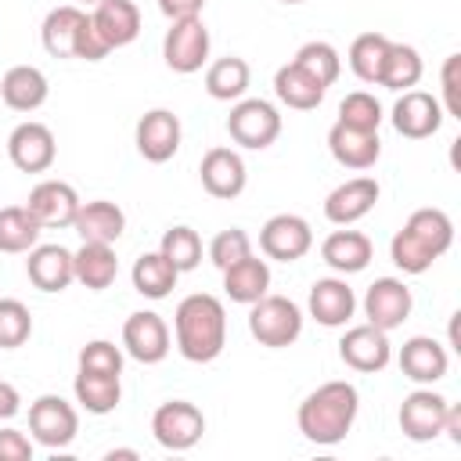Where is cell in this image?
<instances>
[{"instance_id": "60d3db41", "label": "cell", "mask_w": 461, "mask_h": 461, "mask_svg": "<svg viewBox=\"0 0 461 461\" xmlns=\"http://www.w3.org/2000/svg\"><path fill=\"white\" fill-rule=\"evenodd\" d=\"M32 335V313L22 299H0V349H18Z\"/></svg>"}, {"instance_id": "f546056e", "label": "cell", "mask_w": 461, "mask_h": 461, "mask_svg": "<svg viewBox=\"0 0 461 461\" xmlns=\"http://www.w3.org/2000/svg\"><path fill=\"white\" fill-rule=\"evenodd\" d=\"M267 288H270V267H267V259H256L252 252L223 270V292L230 303L252 306L256 299L267 295Z\"/></svg>"}, {"instance_id": "ab89813d", "label": "cell", "mask_w": 461, "mask_h": 461, "mask_svg": "<svg viewBox=\"0 0 461 461\" xmlns=\"http://www.w3.org/2000/svg\"><path fill=\"white\" fill-rule=\"evenodd\" d=\"M158 252L184 274V270H194L202 263V238H198V230H191V227L180 223V227H169L162 234Z\"/></svg>"}, {"instance_id": "7dc6e473", "label": "cell", "mask_w": 461, "mask_h": 461, "mask_svg": "<svg viewBox=\"0 0 461 461\" xmlns=\"http://www.w3.org/2000/svg\"><path fill=\"white\" fill-rule=\"evenodd\" d=\"M18 411H22V396H18V389H14L11 382H0V421L14 418Z\"/></svg>"}, {"instance_id": "52a82bcc", "label": "cell", "mask_w": 461, "mask_h": 461, "mask_svg": "<svg viewBox=\"0 0 461 461\" xmlns=\"http://www.w3.org/2000/svg\"><path fill=\"white\" fill-rule=\"evenodd\" d=\"M29 432L47 450H65L79 432V414L58 393H43L29 403Z\"/></svg>"}, {"instance_id": "5bb4252c", "label": "cell", "mask_w": 461, "mask_h": 461, "mask_svg": "<svg viewBox=\"0 0 461 461\" xmlns=\"http://www.w3.org/2000/svg\"><path fill=\"white\" fill-rule=\"evenodd\" d=\"M122 346L137 364H162L169 357V328L155 310H137L122 324Z\"/></svg>"}, {"instance_id": "b9f144b4", "label": "cell", "mask_w": 461, "mask_h": 461, "mask_svg": "<svg viewBox=\"0 0 461 461\" xmlns=\"http://www.w3.org/2000/svg\"><path fill=\"white\" fill-rule=\"evenodd\" d=\"M249 252H252V238H249L241 227H227V230H220V234L209 241V259H212V267H220V270H227L230 263L245 259Z\"/></svg>"}, {"instance_id": "7a4b0ae2", "label": "cell", "mask_w": 461, "mask_h": 461, "mask_svg": "<svg viewBox=\"0 0 461 461\" xmlns=\"http://www.w3.org/2000/svg\"><path fill=\"white\" fill-rule=\"evenodd\" d=\"M360 411V393L349 382H324L299 403V432L317 447H335L349 436Z\"/></svg>"}, {"instance_id": "1f68e13d", "label": "cell", "mask_w": 461, "mask_h": 461, "mask_svg": "<svg viewBox=\"0 0 461 461\" xmlns=\"http://www.w3.org/2000/svg\"><path fill=\"white\" fill-rule=\"evenodd\" d=\"M421 72H425L421 54L411 43H393L389 40L382 68H378V86H385V90H411V86H418Z\"/></svg>"}, {"instance_id": "8d00e7d4", "label": "cell", "mask_w": 461, "mask_h": 461, "mask_svg": "<svg viewBox=\"0 0 461 461\" xmlns=\"http://www.w3.org/2000/svg\"><path fill=\"white\" fill-rule=\"evenodd\" d=\"M299 68H306L317 83H324V86H331L335 79H339V72H342V58H339V50L331 47V43H324V40H310V43H303L299 50H295V58H292Z\"/></svg>"}, {"instance_id": "e0dca14e", "label": "cell", "mask_w": 461, "mask_h": 461, "mask_svg": "<svg viewBox=\"0 0 461 461\" xmlns=\"http://www.w3.org/2000/svg\"><path fill=\"white\" fill-rule=\"evenodd\" d=\"M443 126V104L439 97L425 90H403L400 101L393 104V130L411 140H425Z\"/></svg>"}, {"instance_id": "836d02e7", "label": "cell", "mask_w": 461, "mask_h": 461, "mask_svg": "<svg viewBox=\"0 0 461 461\" xmlns=\"http://www.w3.org/2000/svg\"><path fill=\"white\" fill-rule=\"evenodd\" d=\"M249 79H252L249 61L238 58V54L216 58V61L205 68V90H209V97H216V101H238V97H245Z\"/></svg>"}, {"instance_id": "484cf974", "label": "cell", "mask_w": 461, "mask_h": 461, "mask_svg": "<svg viewBox=\"0 0 461 461\" xmlns=\"http://www.w3.org/2000/svg\"><path fill=\"white\" fill-rule=\"evenodd\" d=\"M47 94H50V83L36 65H14L0 79V101L11 112H36L47 101Z\"/></svg>"}, {"instance_id": "f35d334b", "label": "cell", "mask_w": 461, "mask_h": 461, "mask_svg": "<svg viewBox=\"0 0 461 461\" xmlns=\"http://www.w3.org/2000/svg\"><path fill=\"white\" fill-rule=\"evenodd\" d=\"M339 122L349 130H364V133H378L382 126V104L375 94L367 90H353L339 101Z\"/></svg>"}, {"instance_id": "f907efd6", "label": "cell", "mask_w": 461, "mask_h": 461, "mask_svg": "<svg viewBox=\"0 0 461 461\" xmlns=\"http://www.w3.org/2000/svg\"><path fill=\"white\" fill-rule=\"evenodd\" d=\"M281 4H303V0H281Z\"/></svg>"}, {"instance_id": "7bdbcfd3", "label": "cell", "mask_w": 461, "mask_h": 461, "mask_svg": "<svg viewBox=\"0 0 461 461\" xmlns=\"http://www.w3.org/2000/svg\"><path fill=\"white\" fill-rule=\"evenodd\" d=\"M79 371L94 375H122V349L108 339H94L79 349Z\"/></svg>"}, {"instance_id": "6da1fadb", "label": "cell", "mask_w": 461, "mask_h": 461, "mask_svg": "<svg viewBox=\"0 0 461 461\" xmlns=\"http://www.w3.org/2000/svg\"><path fill=\"white\" fill-rule=\"evenodd\" d=\"M173 335L176 349L191 364H212L227 346V310L216 295L194 292L180 299L173 313Z\"/></svg>"}, {"instance_id": "c3c4849f", "label": "cell", "mask_w": 461, "mask_h": 461, "mask_svg": "<svg viewBox=\"0 0 461 461\" xmlns=\"http://www.w3.org/2000/svg\"><path fill=\"white\" fill-rule=\"evenodd\" d=\"M443 432L454 439V443H461V407H454L450 403V411H447V425H443Z\"/></svg>"}, {"instance_id": "5b68a950", "label": "cell", "mask_w": 461, "mask_h": 461, "mask_svg": "<svg viewBox=\"0 0 461 461\" xmlns=\"http://www.w3.org/2000/svg\"><path fill=\"white\" fill-rule=\"evenodd\" d=\"M249 331L267 349H285L303 335V310L285 295H263L249 310Z\"/></svg>"}, {"instance_id": "9a60e30c", "label": "cell", "mask_w": 461, "mask_h": 461, "mask_svg": "<svg viewBox=\"0 0 461 461\" xmlns=\"http://www.w3.org/2000/svg\"><path fill=\"white\" fill-rule=\"evenodd\" d=\"M411 306H414V295L400 277H378L364 292V317H367V324H375L382 331L400 328L411 317Z\"/></svg>"}, {"instance_id": "ee69618b", "label": "cell", "mask_w": 461, "mask_h": 461, "mask_svg": "<svg viewBox=\"0 0 461 461\" xmlns=\"http://www.w3.org/2000/svg\"><path fill=\"white\" fill-rule=\"evenodd\" d=\"M457 68H461V54H450L447 61H443V115H454V119H461V97H457Z\"/></svg>"}, {"instance_id": "ffe728a7", "label": "cell", "mask_w": 461, "mask_h": 461, "mask_svg": "<svg viewBox=\"0 0 461 461\" xmlns=\"http://www.w3.org/2000/svg\"><path fill=\"white\" fill-rule=\"evenodd\" d=\"M137 151L148 162H169L180 151V119L169 108H151L137 122Z\"/></svg>"}, {"instance_id": "8992f818", "label": "cell", "mask_w": 461, "mask_h": 461, "mask_svg": "<svg viewBox=\"0 0 461 461\" xmlns=\"http://www.w3.org/2000/svg\"><path fill=\"white\" fill-rule=\"evenodd\" d=\"M227 133L249 151H263L281 137V112L263 97H238L227 115Z\"/></svg>"}, {"instance_id": "bcb514c9", "label": "cell", "mask_w": 461, "mask_h": 461, "mask_svg": "<svg viewBox=\"0 0 461 461\" xmlns=\"http://www.w3.org/2000/svg\"><path fill=\"white\" fill-rule=\"evenodd\" d=\"M202 7H205V0H158V11H162L169 22H176V18H194V14H202Z\"/></svg>"}, {"instance_id": "7402d4cb", "label": "cell", "mask_w": 461, "mask_h": 461, "mask_svg": "<svg viewBox=\"0 0 461 461\" xmlns=\"http://www.w3.org/2000/svg\"><path fill=\"white\" fill-rule=\"evenodd\" d=\"M306 310L317 324L324 328H342L349 324L353 310H357V295L353 288L342 281V277H321L310 285V299H306Z\"/></svg>"}, {"instance_id": "9c48e42d", "label": "cell", "mask_w": 461, "mask_h": 461, "mask_svg": "<svg viewBox=\"0 0 461 461\" xmlns=\"http://www.w3.org/2000/svg\"><path fill=\"white\" fill-rule=\"evenodd\" d=\"M151 432L166 450H191L205 432V414L187 400H166L151 414Z\"/></svg>"}, {"instance_id": "2e32d148", "label": "cell", "mask_w": 461, "mask_h": 461, "mask_svg": "<svg viewBox=\"0 0 461 461\" xmlns=\"http://www.w3.org/2000/svg\"><path fill=\"white\" fill-rule=\"evenodd\" d=\"M198 176H202V187L212 194V198H238L249 184V169H245V158L234 151V148H209L198 162Z\"/></svg>"}, {"instance_id": "83f0119b", "label": "cell", "mask_w": 461, "mask_h": 461, "mask_svg": "<svg viewBox=\"0 0 461 461\" xmlns=\"http://www.w3.org/2000/svg\"><path fill=\"white\" fill-rule=\"evenodd\" d=\"M72 227H76V234H79L83 241L115 245V241L122 238V230H126V212H122L115 202H104V198L83 202L79 212H76V220H72Z\"/></svg>"}, {"instance_id": "277c9868", "label": "cell", "mask_w": 461, "mask_h": 461, "mask_svg": "<svg viewBox=\"0 0 461 461\" xmlns=\"http://www.w3.org/2000/svg\"><path fill=\"white\" fill-rule=\"evenodd\" d=\"M40 40H43V50L50 58L101 61L108 54V47L101 43V36L94 32L90 14L83 7H76V4H61L54 11H47V18L40 25Z\"/></svg>"}, {"instance_id": "74e56055", "label": "cell", "mask_w": 461, "mask_h": 461, "mask_svg": "<svg viewBox=\"0 0 461 461\" xmlns=\"http://www.w3.org/2000/svg\"><path fill=\"white\" fill-rule=\"evenodd\" d=\"M385 47H389V36H382V32H360L349 43V68L357 72V79L378 83V68H382Z\"/></svg>"}, {"instance_id": "d6a6232c", "label": "cell", "mask_w": 461, "mask_h": 461, "mask_svg": "<svg viewBox=\"0 0 461 461\" xmlns=\"http://www.w3.org/2000/svg\"><path fill=\"white\" fill-rule=\"evenodd\" d=\"M130 277H133V288H137L144 299H166V295L176 288L180 270H176L162 252H144V256L133 259Z\"/></svg>"}, {"instance_id": "ba28073f", "label": "cell", "mask_w": 461, "mask_h": 461, "mask_svg": "<svg viewBox=\"0 0 461 461\" xmlns=\"http://www.w3.org/2000/svg\"><path fill=\"white\" fill-rule=\"evenodd\" d=\"M162 58L180 76H191V72H198L205 65V58H209V29H205L202 14L169 22L166 40H162Z\"/></svg>"}, {"instance_id": "4fadbf2b", "label": "cell", "mask_w": 461, "mask_h": 461, "mask_svg": "<svg viewBox=\"0 0 461 461\" xmlns=\"http://www.w3.org/2000/svg\"><path fill=\"white\" fill-rule=\"evenodd\" d=\"M339 357L346 367L360 371V375H375L385 371L393 360V346H389V331L375 328V324H357L339 339Z\"/></svg>"}, {"instance_id": "681fc988", "label": "cell", "mask_w": 461, "mask_h": 461, "mask_svg": "<svg viewBox=\"0 0 461 461\" xmlns=\"http://www.w3.org/2000/svg\"><path fill=\"white\" fill-rule=\"evenodd\" d=\"M115 457H137V450H108V461H115Z\"/></svg>"}, {"instance_id": "f6af8a7d", "label": "cell", "mask_w": 461, "mask_h": 461, "mask_svg": "<svg viewBox=\"0 0 461 461\" xmlns=\"http://www.w3.org/2000/svg\"><path fill=\"white\" fill-rule=\"evenodd\" d=\"M0 461H32V439L18 429H0Z\"/></svg>"}, {"instance_id": "d590c367", "label": "cell", "mask_w": 461, "mask_h": 461, "mask_svg": "<svg viewBox=\"0 0 461 461\" xmlns=\"http://www.w3.org/2000/svg\"><path fill=\"white\" fill-rule=\"evenodd\" d=\"M40 223L32 220V212L25 205H4L0 209V252H29L32 245H40Z\"/></svg>"}, {"instance_id": "4316f807", "label": "cell", "mask_w": 461, "mask_h": 461, "mask_svg": "<svg viewBox=\"0 0 461 461\" xmlns=\"http://www.w3.org/2000/svg\"><path fill=\"white\" fill-rule=\"evenodd\" d=\"M328 151L346 169H371L382 155V140H378V133H364V130H349V126L335 122L328 130Z\"/></svg>"}, {"instance_id": "44dd1931", "label": "cell", "mask_w": 461, "mask_h": 461, "mask_svg": "<svg viewBox=\"0 0 461 461\" xmlns=\"http://www.w3.org/2000/svg\"><path fill=\"white\" fill-rule=\"evenodd\" d=\"M90 22L108 50L130 47L140 36V11L133 0H101V4H94Z\"/></svg>"}, {"instance_id": "d4e9b609", "label": "cell", "mask_w": 461, "mask_h": 461, "mask_svg": "<svg viewBox=\"0 0 461 461\" xmlns=\"http://www.w3.org/2000/svg\"><path fill=\"white\" fill-rule=\"evenodd\" d=\"M371 256H375L371 238L360 234V230H349V227L331 230V234L321 241V259H324L335 274H360V270L371 263Z\"/></svg>"}, {"instance_id": "d6986e66", "label": "cell", "mask_w": 461, "mask_h": 461, "mask_svg": "<svg viewBox=\"0 0 461 461\" xmlns=\"http://www.w3.org/2000/svg\"><path fill=\"white\" fill-rule=\"evenodd\" d=\"M378 180L375 176H353L346 184H339L328 198H324V216L335 223V227H353L357 220H364L375 202H378Z\"/></svg>"}, {"instance_id": "3957f363", "label": "cell", "mask_w": 461, "mask_h": 461, "mask_svg": "<svg viewBox=\"0 0 461 461\" xmlns=\"http://www.w3.org/2000/svg\"><path fill=\"white\" fill-rule=\"evenodd\" d=\"M454 245V223L443 209H414L393 234L389 256L403 274H425Z\"/></svg>"}, {"instance_id": "f1b7e54d", "label": "cell", "mask_w": 461, "mask_h": 461, "mask_svg": "<svg viewBox=\"0 0 461 461\" xmlns=\"http://www.w3.org/2000/svg\"><path fill=\"white\" fill-rule=\"evenodd\" d=\"M274 94H277L281 104H288V108H295V112H310V108H317V104L324 101L328 86L317 83V79H313L306 68H299L295 61H288V65H281V68L274 72Z\"/></svg>"}, {"instance_id": "ac0fdd59", "label": "cell", "mask_w": 461, "mask_h": 461, "mask_svg": "<svg viewBox=\"0 0 461 461\" xmlns=\"http://www.w3.org/2000/svg\"><path fill=\"white\" fill-rule=\"evenodd\" d=\"M79 205L83 202H79L76 187L65 180H40L25 198V209L32 212V220L40 227H72Z\"/></svg>"}, {"instance_id": "603a6c76", "label": "cell", "mask_w": 461, "mask_h": 461, "mask_svg": "<svg viewBox=\"0 0 461 461\" xmlns=\"http://www.w3.org/2000/svg\"><path fill=\"white\" fill-rule=\"evenodd\" d=\"M25 274L40 292H65L76 281L72 252L65 245H32L25 259Z\"/></svg>"}, {"instance_id": "e575fe53", "label": "cell", "mask_w": 461, "mask_h": 461, "mask_svg": "<svg viewBox=\"0 0 461 461\" xmlns=\"http://www.w3.org/2000/svg\"><path fill=\"white\" fill-rule=\"evenodd\" d=\"M76 403H83V411L90 414H112L122 400V385L119 375H94V371H79L76 382Z\"/></svg>"}, {"instance_id": "816d5d0a", "label": "cell", "mask_w": 461, "mask_h": 461, "mask_svg": "<svg viewBox=\"0 0 461 461\" xmlns=\"http://www.w3.org/2000/svg\"><path fill=\"white\" fill-rule=\"evenodd\" d=\"M79 4H101V0H79Z\"/></svg>"}, {"instance_id": "7c38bea8", "label": "cell", "mask_w": 461, "mask_h": 461, "mask_svg": "<svg viewBox=\"0 0 461 461\" xmlns=\"http://www.w3.org/2000/svg\"><path fill=\"white\" fill-rule=\"evenodd\" d=\"M259 249H263V256H270V259L295 263V259H303V256L313 249V230H310V223H306L303 216H295V212H277V216H270V220L263 223V230H259Z\"/></svg>"}, {"instance_id": "30bf717a", "label": "cell", "mask_w": 461, "mask_h": 461, "mask_svg": "<svg viewBox=\"0 0 461 461\" xmlns=\"http://www.w3.org/2000/svg\"><path fill=\"white\" fill-rule=\"evenodd\" d=\"M447 411H450V400L421 385V389H414V393L403 396V403H400V429H403L407 439L429 443V439L443 436Z\"/></svg>"}, {"instance_id": "4dcf8cb0", "label": "cell", "mask_w": 461, "mask_h": 461, "mask_svg": "<svg viewBox=\"0 0 461 461\" xmlns=\"http://www.w3.org/2000/svg\"><path fill=\"white\" fill-rule=\"evenodd\" d=\"M72 267H76V281L90 292H104L119 277V259L112 245L101 241H83L79 252H72Z\"/></svg>"}, {"instance_id": "8fae6325", "label": "cell", "mask_w": 461, "mask_h": 461, "mask_svg": "<svg viewBox=\"0 0 461 461\" xmlns=\"http://www.w3.org/2000/svg\"><path fill=\"white\" fill-rule=\"evenodd\" d=\"M7 158L14 162V169L22 173H47L58 158V144H54V133L50 126L29 119V122H18L7 137Z\"/></svg>"}, {"instance_id": "cb8c5ba5", "label": "cell", "mask_w": 461, "mask_h": 461, "mask_svg": "<svg viewBox=\"0 0 461 461\" xmlns=\"http://www.w3.org/2000/svg\"><path fill=\"white\" fill-rule=\"evenodd\" d=\"M400 371L411 378V382H418V385H432V382H439L443 375H447V367H450V357H447V349L436 342V339H429V335H414V339H407L403 346H400Z\"/></svg>"}]
</instances>
